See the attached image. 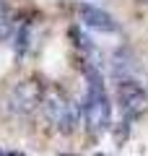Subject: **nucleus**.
<instances>
[{"label": "nucleus", "instance_id": "nucleus-1", "mask_svg": "<svg viewBox=\"0 0 148 156\" xmlns=\"http://www.w3.org/2000/svg\"><path fill=\"white\" fill-rule=\"evenodd\" d=\"M83 117H86V125L93 133H104L112 125V104L109 96L104 91V81H101V73L96 68L88 65L86 68V99L81 107Z\"/></svg>", "mask_w": 148, "mask_h": 156}, {"label": "nucleus", "instance_id": "nucleus-2", "mask_svg": "<svg viewBox=\"0 0 148 156\" xmlns=\"http://www.w3.org/2000/svg\"><path fill=\"white\" fill-rule=\"evenodd\" d=\"M39 101H44L42 83H37V81H21V83H13L5 91L3 107L11 115H29V112H34L39 107Z\"/></svg>", "mask_w": 148, "mask_h": 156}, {"label": "nucleus", "instance_id": "nucleus-3", "mask_svg": "<svg viewBox=\"0 0 148 156\" xmlns=\"http://www.w3.org/2000/svg\"><path fill=\"white\" fill-rule=\"evenodd\" d=\"M42 109L47 115V120L55 125L60 133H73L78 128V109L70 99L60 94V91H49L44 94V101H42Z\"/></svg>", "mask_w": 148, "mask_h": 156}, {"label": "nucleus", "instance_id": "nucleus-4", "mask_svg": "<svg viewBox=\"0 0 148 156\" xmlns=\"http://www.w3.org/2000/svg\"><path fill=\"white\" fill-rule=\"evenodd\" d=\"M117 104L125 117H135L146 109V91L138 81H117Z\"/></svg>", "mask_w": 148, "mask_h": 156}, {"label": "nucleus", "instance_id": "nucleus-5", "mask_svg": "<svg viewBox=\"0 0 148 156\" xmlns=\"http://www.w3.org/2000/svg\"><path fill=\"white\" fill-rule=\"evenodd\" d=\"M78 16H81V21L86 23L88 29H93V31H101V34H115V31H120V23H117L107 11H101V8H96V5L83 3V5L78 8Z\"/></svg>", "mask_w": 148, "mask_h": 156}, {"label": "nucleus", "instance_id": "nucleus-6", "mask_svg": "<svg viewBox=\"0 0 148 156\" xmlns=\"http://www.w3.org/2000/svg\"><path fill=\"white\" fill-rule=\"evenodd\" d=\"M135 73V57L130 55V50L120 47V50L112 55V76L117 81H127V78Z\"/></svg>", "mask_w": 148, "mask_h": 156}, {"label": "nucleus", "instance_id": "nucleus-7", "mask_svg": "<svg viewBox=\"0 0 148 156\" xmlns=\"http://www.w3.org/2000/svg\"><path fill=\"white\" fill-rule=\"evenodd\" d=\"M29 44H31V31H29V23H21V26L16 29V34H13V52H16V57H23V55H26Z\"/></svg>", "mask_w": 148, "mask_h": 156}, {"label": "nucleus", "instance_id": "nucleus-8", "mask_svg": "<svg viewBox=\"0 0 148 156\" xmlns=\"http://www.w3.org/2000/svg\"><path fill=\"white\" fill-rule=\"evenodd\" d=\"M70 37H73V44H76L78 50H83V52H93V42L81 31V29H70Z\"/></svg>", "mask_w": 148, "mask_h": 156}, {"label": "nucleus", "instance_id": "nucleus-9", "mask_svg": "<svg viewBox=\"0 0 148 156\" xmlns=\"http://www.w3.org/2000/svg\"><path fill=\"white\" fill-rule=\"evenodd\" d=\"M8 26H11V13H8V3L0 0V39L8 34Z\"/></svg>", "mask_w": 148, "mask_h": 156}, {"label": "nucleus", "instance_id": "nucleus-10", "mask_svg": "<svg viewBox=\"0 0 148 156\" xmlns=\"http://www.w3.org/2000/svg\"><path fill=\"white\" fill-rule=\"evenodd\" d=\"M11 156H23V154H11Z\"/></svg>", "mask_w": 148, "mask_h": 156}, {"label": "nucleus", "instance_id": "nucleus-11", "mask_svg": "<svg viewBox=\"0 0 148 156\" xmlns=\"http://www.w3.org/2000/svg\"><path fill=\"white\" fill-rule=\"evenodd\" d=\"M138 3H148V0H138Z\"/></svg>", "mask_w": 148, "mask_h": 156}, {"label": "nucleus", "instance_id": "nucleus-12", "mask_svg": "<svg viewBox=\"0 0 148 156\" xmlns=\"http://www.w3.org/2000/svg\"><path fill=\"white\" fill-rule=\"evenodd\" d=\"M0 156H5V154H3V151H0Z\"/></svg>", "mask_w": 148, "mask_h": 156}]
</instances>
